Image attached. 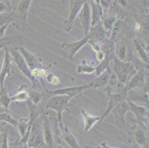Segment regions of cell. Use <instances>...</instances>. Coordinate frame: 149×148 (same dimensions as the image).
<instances>
[{"label":"cell","mask_w":149,"mask_h":148,"mask_svg":"<svg viewBox=\"0 0 149 148\" xmlns=\"http://www.w3.org/2000/svg\"><path fill=\"white\" fill-rule=\"evenodd\" d=\"M128 106H129V110L134 113L136 118L139 120H143L147 115L146 109L142 105H139L137 104L132 102V101L128 100Z\"/></svg>","instance_id":"obj_18"},{"label":"cell","mask_w":149,"mask_h":148,"mask_svg":"<svg viewBox=\"0 0 149 148\" xmlns=\"http://www.w3.org/2000/svg\"><path fill=\"white\" fill-rule=\"evenodd\" d=\"M28 99V91L23 90L11 97V101H25Z\"/></svg>","instance_id":"obj_31"},{"label":"cell","mask_w":149,"mask_h":148,"mask_svg":"<svg viewBox=\"0 0 149 148\" xmlns=\"http://www.w3.org/2000/svg\"><path fill=\"white\" fill-rule=\"evenodd\" d=\"M97 59L100 62H102V61L105 59V54H104V53L102 51H97Z\"/></svg>","instance_id":"obj_35"},{"label":"cell","mask_w":149,"mask_h":148,"mask_svg":"<svg viewBox=\"0 0 149 148\" xmlns=\"http://www.w3.org/2000/svg\"><path fill=\"white\" fill-rule=\"evenodd\" d=\"M19 51L20 52V54H22V56H23L25 61L26 62L27 65L29 67L30 70L32 71L33 70H36L38 68V66L40 65V62H39V59H37V57L35 55L32 54L31 53L28 52L25 47H21L19 48H18ZM32 73V72H31Z\"/></svg>","instance_id":"obj_14"},{"label":"cell","mask_w":149,"mask_h":148,"mask_svg":"<svg viewBox=\"0 0 149 148\" xmlns=\"http://www.w3.org/2000/svg\"><path fill=\"white\" fill-rule=\"evenodd\" d=\"M93 81L91 83L87 84L85 85H80V86H74L69 87L65 88H59V89L54 90H48L47 93L51 96H56V95H65L68 96L70 97H74L75 96L80 95L84 90L93 88Z\"/></svg>","instance_id":"obj_4"},{"label":"cell","mask_w":149,"mask_h":148,"mask_svg":"<svg viewBox=\"0 0 149 148\" xmlns=\"http://www.w3.org/2000/svg\"><path fill=\"white\" fill-rule=\"evenodd\" d=\"M5 111H8V110H5V108H4L3 106H2V104H0V113H5Z\"/></svg>","instance_id":"obj_38"},{"label":"cell","mask_w":149,"mask_h":148,"mask_svg":"<svg viewBox=\"0 0 149 148\" xmlns=\"http://www.w3.org/2000/svg\"><path fill=\"white\" fill-rule=\"evenodd\" d=\"M91 39L90 35H87L85 36L83 39H80V40L77 41V42H74L71 43H62V48L65 49V51H68V56L70 59H74V56L77 54L78 51L83 47L85 44H87Z\"/></svg>","instance_id":"obj_9"},{"label":"cell","mask_w":149,"mask_h":148,"mask_svg":"<svg viewBox=\"0 0 149 148\" xmlns=\"http://www.w3.org/2000/svg\"><path fill=\"white\" fill-rule=\"evenodd\" d=\"M116 22V19L114 18H112V17H108L104 22V27L105 28V29L110 31L111 30L112 27H113V24Z\"/></svg>","instance_id":"obj_32"},{"label":"cell","mask_w":149,"mask_h":148,"mask_svg":"<svg viewBox=\"0 0 149 148\" xmlns=\"http://www.w3.org/2000/svg\"><path fill=\"white\" fill-rule=\"evenodd\" d=\"M81 113L82 115V117H83L84 120V125H85V132L87 133L88 132L89 130L92 128L94 124L99 122L100 120V116H91L90 114H88V113L85 112V110L81 111Z\"/></svg>","instance_id":"obj_17"},{"label":"cell","mask_w":149,"mask_h":148,"mask_svg":"<svg viewBox=\"0 0 149 148\" xmlns=\"http://www.w3.org/2000/svg\"><path fill=\"white\" fill-rule=\"evenodd\" d=\"M85 148H116V147H112L107 145L106 143H102L97 147H86Z\"/></svg>","instance_id":"obj_34"},{"label":"cell","mask_w":149,"mask_h":148,"mask_svg":"<svg viewBox=\"0 0 149 148\" xmlns=\"http://www.w3.org/2000/svg\"><path fill=\"white\" fill-rule=\"evenodd\" d=\"M6 10V5L3 2H0V13H3Z\"/></svg>","instance_id":"obj_36"},{"label":"cell","mask_w":149,"mask_h":148,"mask_svg":"<svg viewBox=\"0 0 149 148\" xmlns=\"http://www.w3.org/2000/svg\"><path fill=\"white\" fill-rule=\"evenodd\" d=\"M95 70V67L93 68L91 65L87 63H83L79 65L77 69V71L79 73H91Z\"/></svg>","instance_id":"obj_30"},{"label":"cell","mask_w":149,"mask_h":148,"mask_svg":"<svg viewBox=\"0 0 149 148\" xmlns=\"http://www.w3.org/2000/svg\"><path fill=\"white\" fill-rule=\"evenodd\" d=\"M27 103H28V109H29V119H29V126H28V132H27L26 135L23 137V138H22V142L25 144V145H26L27 142H28L31 127H32V125H33V123L35 122V121L36 120V119L39 117L40 113L36 104H33L32 101L29 99H27Z\"/></svg>","instance_id":"obj_10"},{"label":"cell","mask_w":149,"mask_h":148,"mask_svg":"<svg viewBox=\"0 0 149 148\" xmlns=\"http://www.w3.org/2000/svg\"><path fill=\"white\" fill-rule=\"evenodd\" d=\"M91 3V28H93L96 26V24L100 21V19L102 17V10L100 6V3H97V2L92 1Z\"/></svg>","instance_id":"obj_16"},{"label":"cell","mask_w":149,"mask_h":148,"mask_svg":"<svg viewBox=\"0 0 149 148\" xmlns=\"http://www.w3.org/2000/svg\"><path fill=\"white\" fill-rule=\"evenodd\" d=\"M31 0H26V1H22L19 5L17 10L21 16L22 20L25 24H26L27 16H28V11H29V8L31 5Z\"/></svg>","instance_id":"obj_21"},{"label":"cell","mask_w":149,"mask_h":148,"mask_svg":"<svg viewBox=\"0 0 149 148\" xmlns=\"http://www.w3.org/2000/svg\"><path fill=\"white\" fill-rule=\"evenodd\" d=\"M6 124H7V123H5V122H0V133L2 132V131H4Z\"/></svg>","instance_id":"obj_37"},{"label":"cell","mask_w":149,"mask_h":148,"mask_svg":"<svg viewBox=\"0 0 149 148\" xmlns=\"http://www.w3.org/2000/svg\"><path fill=\"white\" fill-rule=\"evenodd\" d=\"M127 96V93L125 91L120 92L119 93H116V94H111V93H109V102H108V107L107 108V110H105V112L104 113L103 115L102 116V117H100V121H102L104 118H105L106 116H108V114L111 112L112 110L113 109L115 106L117 105L120 102H121L122 101L125 99V98Z\"/></svg>","instance_id":"obj_11"},{"label":"cell","mask_w":149,"mask_h":148,"mask_svg":"<svg viewBox=\"0 0 149 148\" xmlns=\"http://www.w3.org/2000/svg\"><path fill=\"white\" fill-rule=\"evenodd\" d=\"M135 140L139 146H146L147 138H146V133H145L144 130L143 129L139 128L136 130V131L135 132Z\"/></svg>","instance_id":"obj_23"},{"label":"cell","mask_w":149,"mask_h":148,"mask_svg":"<svg viewBox=\"0 0 149 148\" xmlns=\"http://www.w3.org/2000/svg\"><path fill=\"white\" fill-rule=\"evenodd\" d=\"M114 70L119 81L123 84H127L131 78L136 74L135 65L132 62H124L114 59Z\"/></svg>","instance_id":"obj_2"},{"label":"cell","mask_w":149,"mask_h":148,"mask_svg":"<svg viewBox=\"0 0 149 148\" xmlns=\"http://www.w3.org/2000/svg\"><path fill=\"white\" fill-rule=\"evenodd\" d=\"M28 99L32 101V103L34 104H38L42 100V95L39 92L36 90H29L28 91Z\"/></svg>","instance_id":"obj_27"},{"label":"cell","mask_w":149,"mask_h":148,"mask_svg":"<svg viewBox=\"0 0 149 148\" xmlns=\"http://www.w3.org/2000/svg\"><path fill=\"white\" fill-rule=\"evenodd\" d=\"M134 43L135 48H136V52H137L139 56L140 57L141 59H143V61L145 63H148V55L147 53H146V51L143 49V47H142V45L138 42V41L136 40V39H134Z\"/></svg>","instance_id":"obj_24"},{"label":"cell","mask_w":149,"mask_h":148,"mask_svg":"<svg viewBox=\"0 0 149 148\" xmlns=\"http://www.w3.org/2000/svg\"><path fill=\"white\" fill-rule=\"evenodd\" d=\"M84 2H85L84 0H72V1H70V13H69L68 18L67 19V21H66L64 27L65 31H66L67 33L70 32V30L72 29L76 17H77V15L79 14L81 8L83 6Z\"/></svg>","instance_id":"obj_7"},{"label":"cell","mask_w":149,"mask_h":148,"mask_svg":"<svg viewBox=\"0 0 149 148\" xmlns=\"http://www.w3.org/2000/svg\"><path fill=\"white\" fill-rule=\"evenodd\" d=\"M109 67V59H104L103 60L100 62V65L97 66V67H95L96 73H97V76L101 75L102 73H103L105 70H106Z\"/></svg>","instance_id":"obj_28"},{"label":"cell","mask_w":149,"mask_h":148,"mask_svg":"<svg viewBox=\"0 0 149 148\" xmlns=\"http://www.w3.org/2000/svg\"><path fill=\"white\" fill-rule=\"evenodd\" d=\"M128 111H129V106L127 100L122 101L117 105L115 106L111 110L116 120V124L120 128L125 127V116Z\"/></svg>","instance_id":"obj_8"},{"label":"cell","mask_w":149,"mask_h":148,"mask_svg":"<svg viewBox=\"0 0 149 148\" xmlns=\"http://www.w3.org/2000/svg\"><path fill=\"white\" fill-rule=\"evenodd\" d=\"M116 55H117V59L123 61L125 57V52H126V47L125 45L123 44H119L116 47Z\"/></svg>","instance_id":"obj_29"},{"label":"cell","mask_w":149,"mask_h":148,"mask_svg":"<svg viewBox=\"0 0 149 148\" xmlns=\"http://www.w3.org/2000/svg\"><path fill=\"white\" fill-rule=\"evenodd\" d=\"M8 51L9 53H10V55L12 56V58H13V61L17 65V67L31 81L32 85H34L36 84V77L33 76V74L31 73V70H30L26 62H25L22 54L19 51L18 48L13 47H11Z\"/></svg>","instance_id":"obj_3"},{"label":"cell","mask_w":149,"mask_h":148,"mask_svg":"<svg viewBox=\"0 0 149 148\" xmlns=\"http://www.w3.org/2000/svg\"><path fill=\"white\" fill-rule=\"evenodd\" d=\"M145 82V73L143 69H140L139 70L136 71L132 78L130 79V81L127 83V85L125 88V91L128 93L135 88H139L143 85Z\"/></svg>","instance_id":"obj_12"},{"label":"cell","mask_w":149,"mask_h":148,"mask_svg":"<svg viewBox=\"0 0 149 148\" xmlns=\"http://www.w3.org/2000/svg\"><path fill=\"white\" fill-rule=\"evenodd\" d=\"M71 97L65 95H56L53 96L46 102V109H51L56 111L57 113V119L59 127L62 130H64V125L62 122V112L68 108L69 100Z\"/></svg>","instance_id":"obj_1"},{"label":"cell","mask_w":149,"mask_h":148,"mask_svg":"<svg viewBox=\"0 0 149 148\" xmlns=\"http://www.w3.org/2000/svg\"><path fill=\"white\" fill-rule=\"evenodd\" d=\"M28 126H29V119H22L18 121L17 127H18L19 132L22 138H23L26 135L28 130Z\"/></svg>","instance_id":"obj_22"},{"label":"cell","mask_w":149,"mask_h":148,"mask_svg":"<svg viewBox=\"0 0 149 148\" xmlns=\"http://www.w3.org/2000/svg\"><path fill=\"white\" fill-rule=\"evenodd\" d=\"M43 139L44 142L47 146L49 148H52L53 142V133L52 130H51V125H50L49 121H48V117L44 113L43 115Z\"/></svg>","instance_id":"obj_15"},{"label":"cell","mask_w":149,"mask_h":148,"mask_svg":"<svg viewBox=\"0 0 149 148\" xmlns=\"http://www.w3.org/2000/svg\"><path fill=\"white\" fill-rule=\"evenodd\" d=\"M111 74V71L110 68L108 67L106 70H105L103 73H102L101 75L99 76V77L95 81H93V88H102V87L105 86L108 83V81H109Z\"/></svg>","instance_id":"obj_19"},{"label":"cell","mask_w":149,"mask_h":148,"mask_svg":"<svg viewBox=\"0 0 149 148\" xmlns=\"http://www.w3.org/2000/svg\"><path fill=\"white\" fill-rule=\"evenodd\" d=\"M78 16L80 20L84 34L85 36H87L89 34L91 28V13L88 1H85Z\"/></svg>","instance_id":"obj_6"},{"label":"cell","mask_w":149,"mask_h":148,"mask_svg":"<svg viewBox=\"0 0 149 148\" xmlns=\"http://www.w3.org/2000/svg\"><path fill=\"white\" fill-rule=\"evenodd\" d=\"M62 131L64 133V140L70 148H82L77 142L76 137L73 135L72 133L70 132L67 127H64V130Z\"/></svg>","instance_id":"obj_20"},{"label":"cell","mask_w":149,"mask_h":148,"mask_svg":"<svg viewBox=\"0 0 149 148\" xmlns=\"http://www.w3.org/2000/svg\"><path fill=\"white\" fill-rule=\"evenodd\" d=\"M45 144L44 139H43V133L42 131L40 126L36 120L32 125L30 131L29 137H28V142L26 145L29 147L36 148L42 146Z\"/></svg>","instance_id":"obj_5"},{"label":"cell","mask_w":149,"mask_h":148,"mask_svg":"<svg viewBox=\"0 0 149 148\" xmlns=\"http://www.w3.org/2000/svg\"><path fill=\"white\" fill-rule=\"evenodd\" d=\"M0 122H3L5 123H8L11 125L17 127L18 121H17L13 116L9 113L8 111H5V113H0Z\"/></svg>","instance_id":"obj_25"},{"label":"cell","mask_w":149,"mask_h":148,"mask_svg":"<svg viewBox=\"0 0 149 148\" xmlns=\"http://www.w3.org/2000/svg\"><path fill=\"white\" fill-rule=\"evenodd\" d=\"M11 68L12 65L10 53H9L8 47H5L3 65H2V70H1V73H0V87H1V89L4 88V81H5V79L6 77V76L8 74H10L11 73Z\"/></svg>","instance_id":"obj_13"},{"label":"cell","mask_w":149,"mask_h":148,"mask_svg":"<svg viewBox=\"0 0 149 148\" xmlns=\"http://www.w3.org/2000/svg\"><path fill=\"white\" fill-rule=\"evenodd\" d=\"M4 46H5V44H2V43H1V44H0V49L2 48V47H3Z\"/></svg>","instance_id":"obj_39"},{"label":"cell","mask_w":149,"mask_h":148,"mask_svg":"<svg viewBox=\"0 0 149 148\" xmlns=\"http://www.w3.org/2000/svg\"><path fill=\"white\" fill-rule=\"evenodd\" d=\"M1 148H8V133L5 134L3 137V140H2V145Z\"/></svg>","instance_id":"obj_33"},{"label":"cell","mask_w":149,"mask_h":148,"mask_svg":"<svg viewBox=\"0 0 149 148\" xmlns=\"http://www.w3.org/2000/svg\"><path fill=\"white\" fill-rule=\"evenodd\" d=\"M11 97H9L5 89L2 88L0 91V104L3 106L6 110L8 109V106L11 102Z\"/></svg>","instance_id":"obj_26"}]
</instances>
